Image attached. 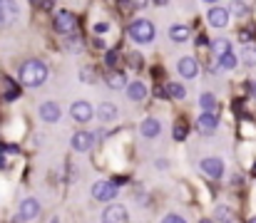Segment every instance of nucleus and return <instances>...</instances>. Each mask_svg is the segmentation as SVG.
<instances>
[{"mask_svg":"<svg viewBox=\"0 0 256 223\" xmlns=\"http://www.w3.org/2000/svg\"><path fill=\"white\" fill-rule=\"evenodd\" d=\"M48 74H50V70H48L45 62H40V60H28V62L20 65L18 79H20L22 87H40V84H45Z\"/></svg>","mask_w":256,"mask_h":223,"instance_id":"nucleus-1","label":"nucleus"},{"mask_svg":"<svg viewBox=\"0 0 256 223\" xmlns=\"http://www.w3.org/2000/svg\"><path fill=\"white\" fill-rule=\"evenodd\" d=\"M130 37L137 45H150L154 40V25L150 20H132L130 22Z\"/></svg>","mask_w":256,"mask_h":223,"instance_id":"nucleus-2","label":"nucleus"},{"mask_svg":"<svg viewBox=\"0 0 256 223\" xmlns=\"http://www.w3.org/2000/svg\"><path fill=\"white\" fill-rule=\"evenodd\" d=\"M52 25H55V32H60L62 37L78 32V17H75V12H70V10H58Z\"/></svg>","mask_w":256,"mask_h":223,"instance_id":"nucleus-3","label":"nucleus"},{"mask_svg":"<svg viewBox=\"0 0 256 223\" xmlns=\"http://www.w3.org/2000/svg\"><path fill=\"white\" fill-rule=\"evenodd\" d=\"M92 199L100 204H110L117 199V184L114 181H94L92 184Z\"/></svg>","mask_w":256,"mask_h":223,"instance_id":"nucleus-4","label":"nucleus"},{"mask_svg":"<svg viewBox=\"0 0 256 223\" xmlns=\"http://www.w3.org/2000/svg\"><path fill=\"white\" fill-rule=\"evenodd\" d=\"M20 20V5L15 0H0V27H10Z\"/></svg>","mask_w":256,"mask_h":223,"instance_id":"nucleus-5","label":"nucleus"},{"mask_svg":"<svg viewBox=\"0 0 256 223\" xmlns=\"http://www.w3.org/2000/svg\"><path fill=\"white\" fill-rule=\"evenodd\" d=\"M199 169H202V174H206L209 179H222L224 171H226V166H224V161H222L219 156H206V159H202V161H199Z\"/></svg>","mask_w":256,"mask_h":223,"instance_id":"nucleus-6","label":"nucleus"},{"mask_svg":"<svg viewBox=\"0 0 256 223\" xmlns=\"http://www.w3.org/2000/svg\"><path fill=\"white\" fill-rule=\"evenodd\" d=\"M70 117H72L78 124H87V122L94 117V109H92V104H90L87 99H78V102L70 107Z\"/></svg>","mask_w":256,"mask_h":223,"instance_id":"nucleus-7","label":"nucleus"},{"mask_svg":"<svg viewBox=\"0 0 256 223\" xmlns=\"http://www.w3.org/2000/svg\"><path fill=\"white\" fill-rule=\"evenodd\" d=\"M102 223H130V214L122 204H110L102 211Z\"/></svg>","mask_w":256,"mask_h":223,"instance_id":"nucleus-8","label":"nucleus"},{"mask_svg":"<svg viewBox=\"0 0 256 223\" xmlns=\"http://www.w3.org/2000/svg\"><path fill=\"white\" fill-rule=\"evenodd\" d=\"M229 17H232L229 7H222V5H214V7L206 12V20H209L212 27H226V25H229Z\"/></svg>","mask_w":256,"mask_h":223,"instance_id":"nucleus-9","label":"nucleus"},{"mask_svg":"<svg viewBox=\"0 0 256 223\" xmlns=\"http://www.w3.org/2000/svg\"><path fill=\"white\" fill-rule=\"evenodd\" d=\"M196 129H199V134H204V137L214 134V132L219 129V117H216V114H206V112H202V117L196 119Z\"/></svg>","mask_w":256,"mask_h":223,"instance_id":"nucleus-10","label":"nucleus"},{"mask_svg":"<svg viewBox=\"0 0 256 223\" xmlns=\"http://www.w3.org/2000/svg\"><path fill=\"white\" fill-rule=\"evenodd\" d=\"M40 214V201L38 199H25L18 209V221H30Z\"/></svg>","mask_w":256,"mask_h":223,"instance_id":"nucleus-11","label":"nucleus"},{"mask_svg":"<svg viewBox=\"0 0 256 223\" xmlns=\"http://www.w3.org/2000/svg\"><path fill=\"white\" fill-rule=\"evenodd\" d=\"M176 72L182 74L184 79H194V77L199 74V62H196L194 57H182V60L176 62Z\"/></svg>","mask_w":256,"mask_h":223,"instance_id":"nucleus-12","label":"nucleus"},{"mask_svg":"<svg viewBox=\"0 0 256 223\" xmlns=\"http://www.w3.org/2000/svg\"><path fill=\"white\" fill-rule=\"evenodd\" d=\"M60 104L58 102H42L40 104V119L42 122H48V124H55L58 119H60Z\"/></svg>","mask_w":256,"mask_h":223,"instance_id":"nucleus-13","label":"nucleus"},{"mask_svg":"<svg viewBox=\"0 0 256 223\" xmlns=\"http://www.w3.org/2000/svg\"><path fill=\"white\" fill-rule=\"evenodd\" d=\"M140 134H142L144 139H154V137H160V134H162V122L154 119V117H147V119L140 124Z\"/></svg>","mask_w":256,"mask_h":223,"instance_id":"nucleus-14","label":"nucleus"},{"mask_svg":"<svg viewBox=\"0 0 256 223\" xmlns=\"http://www.w3.org/2000/svg\"><path fill=\"white\" fill-rule=\"evenodd\" d=\"M92 144H94V134H90V132H78L72 137V151H78V154H87Z\"/></svg>","mask_w":256,"mask_h":223,"instance_id":"nucleus-15","label":"nucleus"},{"mask_svg":"<svg viewBox=\"0 0 256 223\" xmlns=\"http://www.w3.org/2000/svg\"><path fill=\"white\" fill-rule=\"evenodd\" d=\"M127 94H130L132 102H144L147 99V84L142 79H134V82L127 84Z\"/></svg>","mask_w":256,"mask_h":223,"instance_id":"nucleus-16","label":"nucleus"},{"mask_svg":"<svg viewBox=\"0 0 256 223\" xmlns=\"http://www.w3.org/2000/svg\"><path fill=\"white\" fill-rule=\"evenodd\" d=\"M97 117H100L102 124H110V122L117 119V107H114L112 102H102V104L97 107Z\"/></svg>","mask_w":256,"mask_h":223,"instance_id":"nucleus-17","label":"nucleus"},{"mask_svg":"<svg viewBox=\"0 0 256 223\" xmlns=\"http://www.w3.org/2000/svg\"><path fill=\"white\" fill-rule=\"evenodd\" d=\"M104 82H107V87H112V89H122V87L130 84V82H127V74L120 72V70H110V72L104 74Z\"/></svg>","mask_w":256,"mask_h":223,"instance_id":"nucleus-18","label":"nucleus"},{"mask_svg":"<svg viewBox=\"0 0 256 223\" xmlns=\"http://www.w3.org/2000/svg\"><path fill=\"white\" fill-rule=\"evenodd\" d=\"M199 107H202V112H206V114H216L219 102H216V97H214L212 92H204V94L199 97Z\"/></svg>","mask_w":256,"mask_h":223,"instance_id":"nucleus-19","label":"nucleus"},{"mask_svg":"<svg viewBox=\"0 0 256 223\" xmlns=\"http://www.w3.org/2000/svg\"><path fill=\"white\" fill-rule=\"evenodd\" d=\"M170 37L174 42H186V40H189V27H186V25H172Z\"/></svg>","mask_w":256,"mask_h":223,"instance_id":"nucleus-20","label":"nucleus"},{"mask_svg":"<svg viewBox=\"0 0 256 223\" xmlns=\"http://www.w3.org/2000/svg\"><path fill=\"white\" fill-rule=\"evenodd\" d=\"M212 52H214V57L219 60V57H224V55L232 52V42H229V40H214V42H212Z\"/></svg>","mask_w":256,"mask_h":223,"instance_id":"nucleus-21","label":"nucleus"},{"mask_svg":"<svg viewBox=\"0 0 256 223\" xmlns=\"http://www.w3.org/2000/svg\"><path fill=\"white\" fill-rule=\"evenodd\" d=\"M242 62L246 65V67H256V45H244V50H242Z\"/></svg>","mask_w":256,"mask_h":223,"instance_id":"nucleus-22","label":"nucleus"},{"mask_svg":"<svg viewBox=\"0 0 256 223\" xmlns=\"http://www.w3.org/2000/svg\"><path fill=\"white\" fill-rule=\"evenodd\" d=\"M18 94H20V87H18L12 79L5 77V79H2V99H15Z\"/></svg>","mask_w":256,"mask_h":223,"instance_id":"nucleus-23","label":"nucleus"},{"mask_svg":"<svg viewBox=\"0 0 256 223\" xmlns=\"http://www.w3.org/2000/svg\"><path fill=\"white\" fill-rule=\"evenodd\" d=\"M167 94L172 99H184L186 97V87L182 82H167Z\"/></svg>","mask_w":256,"mask_h":223,"instance_id":"nucleus-24","label":"nucleus"},{"mask_svg":"<svg viewBox=\"0 0 256 223\" xmlns=\"http://www.w3.org/2000/svg\"><path fill=\"white\" fill-rule=\"evenodd\" d=\"M214 219L219 223H234V211L229 209V206H216V211H214Z\"/></svg>","mask_w":256,"mask_h":223,"instance_id":"nucleus-25","label":"nucleus"},{"mask_svg":"<svg viewBox=\"0 0 256 223\" xmlns=\"http://www.w3.org/2000/svg\"><path fill=\"white\" fill-rule=\"evenodd\" d=\"M229 12L236 15V17H246V15H249V5H246L244 0H232V2H229Z\"/></svg>","mask_w":256,"mask_h":223,"instance_id":"nucleus-26","label":"nucleus"},{"mask_svg":"<svg viewBox=\"0 0 256 223\" xmlns=\"http://www.w3.org/2000/svg\"><path fill=\"white\" fill-rule=\"evenodd\" d=\"M236 65H239V57H236L234 52H229V55H224V57H219V67H222V70H226V72H232V70H236Z\"/></svg>","mask_w":256,"mask_h":223,"instance_id":"nucleus-27","label":"nucleus"},{"mask_svg":"<svg viewBox=\"0 0 256 223\" xmlns=\"http://www.w3.org/2000/svg\"><path fill=\"white\" fill-rule=\"evenodd\" d=\"M65 50H68V52H80V50H82V37H80V35H68Z\"/></svg>","mask_w":256,"mask_h":223,"instance_id":"nucleus-28","label":"nucleus"},{"mask_svg":"<svg viewBox=\"0 0 256 223\" xmlns=\"http://www.w3.org/2000/svg\"><path fill=\"white\" fill-rule=\"evenodd\" d=\"M120 62V52L117 50H110L107 55H104V65H110V67H114Z\"/></svg>","mask_w":256,"mask_h":223,"instance_id":"nucleus-29","label":"nucleus"},{"mask_svg":"<svg viewBox=\"0 0 256 223\" xmlns=\"http://www.w3.org/2000/svg\"><path fill=\"white\" fill-rule=\"evenodd\" d=\"M172 134H174V139H176V142H184V139H186V127H184V124H176Z\"/></svg>","mask_w":256,"mask_h":223,"instance_id":"nucleus-30","label":"nucleus"},{"mask_svg":"<svg viewBox=\"0 0 256 223\" xmlns=\"http://www.w3.org/2000/svg\"><path fill=\"white\" fill-rule=\"evenodd\" d=\"M127 60H130V67H134V70H140V67H142V57H140L137 52H132Z\"/></svg>","mask_w":256,"mask_h":223,"instance_id":"nucleus-31","label":"nucleus"},{"mask_svg":"<svg viewBox=\"0 0 256 223\" xmlns=\"http://www.w3.org/2000/svg\"><path fill=\"white\" fill-rule=\"evenodd\" d=\"M94 35H104V32H110V25L107 22H94Z\"/></svg>","mask_w":256,"mask_h":223,"instance_id":"nucleus-32","label":"nucleus"},{"mask_svg":"<svg viewBox=\"0 0 256 223\" xmlns=\"http://www.w3.org/2000/svg\"><path fill=\"white\" fill-rule=\"evenodd\" d=\"M162 223H186L182 216H176V214H167L164 219H162Z\"/></svg>","mask_w":256,"mask_h":223,"instance_id":"nucleus-33","label":"nucleus"},{"mask_svg":"<svg viewBox=\"0 0 256 223\" xmlns=\"http://www.w3.org/2000/svg\"><path fill=\"white\" fill-rule=\"evenodd\" d=\"M196 47H212V45H209V37H206V35H199V37H196Z\"/></svg>","mask_w":256,"mask_h":223,"instance_id":"nucleus-34","label":"nucleus"},{"mask_svg":"<svg viewBox=\"0 0 256 223\" xmlns=\"http://www.w3.org/2000/svg\"><path fill=\"white\" fill-rule=\"evenodd\" d=\"M239 40L249 45V42H252V32H249V30H242V32H239Z\"/></svg>","mask_w":256,"mask_h":223,"instance_id":"nucleus-35","label":"nucleus"},{"mask_svg":"<svg viewBox=\"0 0 256 223\" xmlns=\"http://www.w3.org/2000/svg\"><path fill=\"white\" fill-rule=\"evenodd\" d=\"M154 166H157L160 171H164V169H170V161H167V159H157V161H154Z\"/></svg>","mask_w":256,"mask_h":223,"instance_id":"nucleus-36","label":"nucleus"},{"mask_svg":"<svg viewBox=\"0 0 256 223\" xmlns=\"http://www.w3.org/2000/svg\"><path fill=\"white\" fill-rule=\"evenodd\" d=\"M92 47H97V50H104V40L94 37V40H92Z\"/></svg>","mask_w":256,"mask_h":223,"instance_id":"nucleus-37","label":"nucleus"},{"mask_svg":"<svg viewBox=\"0 0 256 223\" xmlns=\"http://www.w3.org/2000/svg\"><path fill=\"white\" fill-rule=\"evenodd\" d=\"M52 5H55V0H42V2H40L42 10H52Z\"/></svg>","mask_w":256,"mask_h":223,"instance_id":"nucleus-38","label":"nucleus"},{"mask_svg":"<svg viewBox=\"0 0 256 223\" xmlns=\"http://www.w3.org/2000/svg\"><path fill=\"white\" fill-rule=\"evenodd\" d=\"M80 79H82V82H92V72H90V70L80 72Z\"/></svg>","mask_w":256,"mask_h":223,"instance_id":"nucleus-39","label":"nucleus"},{"mask_svg":"<svg viewBox=\"0 0 256 223\" xmlns=\"http://www.w3.org/2000/svg\"><path fill=\"white\" fill-rule=\"evenodd\" d=\"M154 94H157V97H162V99H164V97H170V94H167V87H164V89H162V87H157V89H154Z\"/></svg>","mask_w":256,"mask_h":223,"instance_id":"nucleus-40","label":"nucleus"},{"mask_svg":"<svg viewBox=\"0 0 256 223\" xmlns=\"http://www.w3.org/2000/svg\"><path fill=\"white\" fill-rule=\"evenodd\" d=\"M132 2V7H144L147 5V0H130Z\"/></svg>","mask_w":256,"mask_h":223,"instance_id":"nucleus-41","label":"nucleus"},{"mask_svg":"<svg viewBox=\"0 0 256 223\" xmlns=\"http://www.w3.org/2000/svg\"><path fill=\"white\" fill-rule=\"evenodd\" d=\"M0 169H8V159L5 156H0Z\"/></svg>","mask_w":256,"mask_h":223,"instance_id":"nucleus-42","label":"nucleus"},{"mask_svg":"<svg viewBox=\"0 0 256 223\" xmlns=\"http://www.w3.org/2000/svg\"><path fill=\"white\" fill-rule=\"evenodd\" d=\"M249 89H252V94H254V99H256V82H252V84H249Z\"/></svg>","mask_w":256,"mask_h":223,"instance_id":"nucleus-43","label":"nucleus"},{"mask_svg":"<svg viewBox=\"0 0 256 223\" xmlns=\"http://www.w3.org/2000/svg\"><path fill=\"white\" fill-rule=\"evenodd\" d=\"M154 2H157V5H167V0H154Z\"/></svg>","mask_w":256,"mask_h":223,"instance_id":"nucleus-44","label":"nucleus"},{"mask_svg":"<svg viewBox=\"0 0 256 223\" xmlns=\"http://www.w3.org/2000/svg\"><path fill=\"white\" fill-rule=\"evenodd\" d=\"M30 2H35V5H40V2H42V0H30Z\"/></svg>","mask_w":256,"mask_h":223,"instance_id":"nucleus-45","label":"nucleus"},{"mask_svg":"<svg viewBox=\"0 0 256 223\" xmlns=\"http://www.w3.org/2000/svg\"><path fill=\"white\" fill-rule=\"evenodd\" d=\"M50 223H60V219H52V221H50Z\"/></svg>","mask_w":256,"mask_h":223,"instance_id":"nucleus-46","label":"nucleus"},{"mask_svg":"<svg viewBox=\"0 0 256 223\" xmlns=\"http://www.w3.org/2000/svg\"><path fill=\"white\" fill-rule=\"evenodd\" d=\"M204 2H216V0H204Z\"/></svg>","mask_w":256,"mask_h":223,"instance_id":"nucleus-47","label":"nucleus"},{"mask_svg":"<svg viewBox=\"0 0 256 223\" xmlns=\"http://www.w3.org/2000/svg\"><path fill=\"white\" fill-rule=\"evenodd\" d=\"M249 223H256V216H254V219H252V221H249Z\"/></svg>","mask_w":256,"mask_h":223,"instance_id":"nucleus-48","label":"nucleus"},{"mask_svg":"<svg viewBox=\"0 0 256 223\" xmlns=\"http://www.w3.org/2000/svg\"><path fill=\"white\" fill-rule=\"evenodd\" d=\"M254 174H256V166H254Z\"/></svg>","mask_w":256,"mask_h":223,"instance_id":"nucleus-49","label":"nucleus"}]
</instances>
